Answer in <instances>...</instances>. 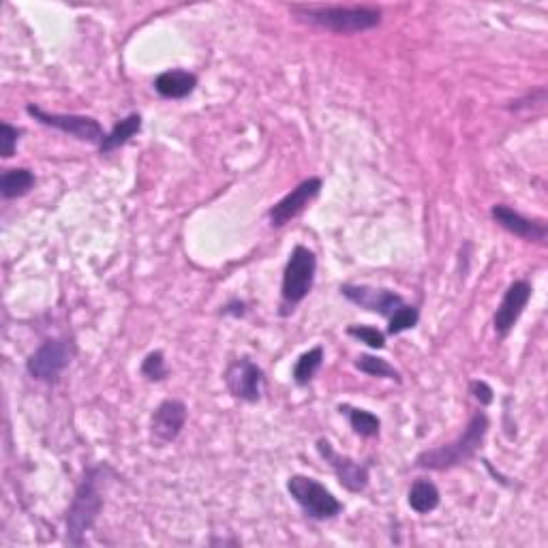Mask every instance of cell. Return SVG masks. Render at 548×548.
Returning <instances> with one entry per match:
<instances>
[{"mask_svg": "<svg viewBox=\"0 0 548 548\" xmlns=\"http://www.w3.org/2000/svg\"><path fill=\"white\" fill-rule=\"evenodd\" d=\"M114 471L108 465L88 467L86 474L75 491V497L67 512V544L84 546L86 534L95 527L105 504V491H108Z\"/></svg>", "mask_w": 548, "mask_h": 548, "instance_id": "obj_1", "label": "cell"}, {"mask_svg": "<svg viewBox=\"0 0 548 548\" xmlns=\"http://www.w3.org/2000/svg\"><path fill=\"white\" fill-rule=\"evenodd\" d=\"M469 392H471V397H474L480 405H491L493 399H495L493 388L489 384H486V382H480V379H476V382H471Z\"/></svg>", "mask_w": 548, "mask_h": 548, "instance_id": "obj_26", "label": "cell"}, {"mask_svg": "<svg viewBox=\"0 0 548 548\" xmlns=\"http://www.w3.org/2000/svg\"><path fill=\"white\" fill-rule=\"evenodd\" d=\"M491 217L493 221L504 227V230L516 238L531 240V242H544L548 236V227L542 221H534L523 217L521 212H516L514 208L506 204H495L491 208Z\"/></svg>", "mask_w": 548, "mask_h": 548, "instance_id": "obj_14", "label": "cell"}, {"mask_svg": "<svg viewBox=\"0 0 548 548\" xmlns=\"http://www.w3.org/2000/svg\"><path fill=\"white\" fill-rule=\"evenodd\" d=\"M439 501H441L439 489L431 480L420 478V480H416L414 484H411L409 495H407V504L414 512L429 514V512L439 508Z\"/></svg>", "mask_w": 548, "mask_h": 548, "instance_id": "obj_17", "label": "cell"}, {"mask_svg": "<svg viewBox=\"0 0 548 548\" xmlns=\"http://www.w3.org/2000/svg\"><path fill=\"white\" fill-rule=\"evenodd\" d=\"M35 174L26 170V167H15V170H7L3 176H0V195L5 200H18V197H24L30 193V189L35 187Z\"/></svg>", "mask_w": 548, "mask_h": 548, "instance_id": "obj_18", "label": "cell"}, {"mask_svg": "<svg viewBox=\"0 0 548 548\" xmlns=\"http://www.w3.org/2000/svg\"><path fill=\"white\" fill-rule=\"evenodd\" d=\"M22 129L13 127L9 123H3V159H11L15 148H18Z\"/></svg>", "mask_w": 548, "mask_h": 548, "instance_id": "obj_25", "label": "cell"}, {"mask_svg": "<svg viewBox=\"0 0 548 548\" xmlns=\"http://www.w3.org/2000/svg\"><path fill=\"white\" fill-rule=\"evenodd\" d=\"M322 187H324L322 178H307V180H302L294 191H289L283 197V200H279L277 204H274L268 210L270 225L272 227H283V225H287L292 219H296L300 215V212L304 208H307L319 193H322Z\"/></svg>", "mask_w": 548, "mask_h": 548, "instance_id": "obj_10", "label": "cell"}, {"mask_svg": "<svg viewBox=\"0 0 548 548\" xmlns=\"http://www.w3.org/2000/svg\"><path fill=\"white\" fill-rule=\"evenodd\" d=\"M300 22L330 30L339 35H354L382 24V11L375 7H292Z\"/></svg>", "mask_w": 548, "mask_h": 548, "instance_id": "obj_3", "label": "cell"}, {"mask_svg": "<svg viewBox=\"0 0 548 548\" xmlns=\"http://www.w3.org/2000/svg\"><path fill=\"white\" fill-rule=\"evenodd\" d=\"M142 375L148 379V382H163L167 377V364L163 352H150L144 362H142Z\"/></svg>", "mask_w": 548, "mask_h": 548, "instance_id": "obj_24", "label": "cell"}, {"mask_svg": "<svg viewBox=\"0 0 548 548\" xmlns=\"http://www.w3.org/2000/svg\"><path fill=\"white\" fill-rule=\"evenodd\" d=\"M140 131H142V116L140 114H129L127 118L118 120L110 133H105L103 142L99 144V152H101V155H110V152L129 144L131 137H135Z\"/></svg>", "mask_w": 548, "mask_h": 548, "instance_id": "obj_16", "label": "cell"}, {"mask_svg": "<svg viewBox=\"0 0 548 548\" xmlns=\"http://www.w3.org/2000/svg\"><path fill=\"white\" fill-rule=\"evenodd\" d=\"M341 296L347 298L356 307L377 313L382 317H390L394 311L401 309L405 300L397 294L390 292V289H377L369 285H354V283H345L341 285Z\"/></svg>", "mask_w": 548, "mask_h": 548, "instance_id": "obj_11", "label": "cell"}, {"mask_svg": "<svg viewBox=\"0 0 548 548\" xmlns=\"http://www.w3.org/2000/svg\"><path fill=\"white\" fill-rule=\"evenodd\" d=\"M247 307H245V302H232V304H227V307L223 309V313L225 315H236V317H242V315H245L247 311H245Z\"/></svg>", "mask_w": 548, "mask_h": 548, "instance_id": "obj_27", "label": "cell"}, {"mask_svg": "<svg viewBox=\"0 0 548 548\" xmlns=\"http://www.w3.org/2000/svg\"><path fill=\"white\" fill-rule=\"evenodd\" d=\"M531 300V285L527 281H514L508 292L501 298V304L495 311L493 317V328L499 334L501 339L508 337L512 328L519 322L523 311L527 309V304Z\"/></svg>", "mask_w": 548, "mask_h": 548, "instance_id": "obj_12", "label": "cell"}, {"mask_svg": "<svg viewBox=\"0 0 548 548\" xmlns=\"http://www.w3.org/2000/svg\"><path fill=\"white\" fill-rule=\"evenodd\" d=\"M489 426V416H486L484 411H478V414L467 422L465 433L459 439H454L452 444L420 452L416 456V467L429 471H448L469 463L482 448L486 433H489Z\"/></svg>", "mask_w": 548, "mask_h": 548, "instance_id": "obj_2", "label": "cell"}, {"mask_svg": "<svg viewBox=\"0 0 548 548\" xmlns=\"http://www.w3.org/2000/svg\"><path fill=\"white\" fill-rule=\"evenodd\" d=\"M317 452L332 467L339 484L349 493H362L369 486V467L360 465L354 459L334 450L328 439L317 441Z\"/></svg>", "mask_w": 548, "mask_h": 548, "instance_id": "obj_9", "label": "cell"}, {"mask_svg": "<svg viewBox=\"0 0 548 548\" xmlns=\"http://www.w3.org/2000/svg\"><path fill=\"white\" fill-rule=\"evenodd\" d=\"M354 367L369 375V377H379V379H392V382L401 384V373L392 367V364L384 358H377V356H371V354H362L356 358Z\"/></svg>", "mask_w": 548, "mask_h": 548, "instance_id": "obj_21", "label": "cell"}, {"mask_svg": "<svg viewBox=\"0 0 548 548\" xmlns=\"http://www.w3.org/2000/svg\"><path fill=\"white\" fill-rule=\"evenodd\" d=\"M197 86V75L185 69H170L157 75L155 90L163 99H185Z\"/></svg>", "mask_w": 548, "mask_h": 548, "instance_id": "obj_15", "label": "cell"}, {"mask_svg": "<svg viewBox=\"0 0 548 548\" xmlns=\"http://www.w3.org/2000/svg\"><path fill=\"white\" fill-rule=\"evenodd\" d=\"M339 411L347 416L349 426H352L356 435H360L364 439H371V437L379 435V429H382V420H379L375 414H371V411L358 409L352 405H341Z\"/></svg>", "mask_w": 548, "mask_h": 548, "instance_id": "obj_19", "label": "cell"}, {"mask_svg": "<svg viewBox=\"0 0 548 548\" xmlns=\"http://www.w3.org/2000/svg\"><path fill=\"white\" fill-rule=\"evenodd\" d=\"M317 272V257L307 247H294L289 253V260L283 270V285H281V315L287 317L298 304L311 294L315 285Z\"/></svg>", "mask_w": 548, "mask_h": 548, "instance_id": "obj_4", "label": "cell"}, {"mask_svg": "<svg viewBox=\"0 0 548 548\" xmlns=\"http://www.w3.org/2000/svg\"><path fill=\"white\" fill-rule=\"evenodd\" d=\"M347 334L349 337H354L358 339L360 343L364 345H369L371 349H384L386 347V334L382 330H377L373 326H349L347 328Z\"/></svg>", "mask_w": 548, "mask_h": 548, "instance_id": "obj_23", "label": "cell"}, {"mask_svg": "<svg viewBox=\"0 0 548 548\" xmlns=\"http://www.w3.org/2000/svg\"><path fill=\"white\" fill-rule=\"evenodd\" d=\"M225 386L227 392L232 394L236 401L242 403H260L264 397V388H266V375L262 367L251 358H238L230 362V367L225 369Z\"/></svg>", "mask_w": 548, "mask_h": 548, "instance_id": "obj_8", "label": "cell"}, {"mask_svg": "<svg viewBox=\"0 0 548 548\" xmlns=\"http://www.w3.org/2000/svg\"><path fill=\"white\" fill-rule=\"evenodd\" d=\"M28 116H33L37 123L52 127L56 131H63L75 140L88 142V144H101L103 142V127L99 125V120L90 118V116H78V114H56V112H45L39 105L28 103L26 105Z\"/></svg>", "mask_w": 548, "mask_h": 548, "instance_id": "obj_7", "label": "cell"}, {"mask_svg": "<svg viewBox=\"0 0 548 548\" xmlns=\"http://www.w3.org/2000/svg\"><path fill=\"white\" fill-rule=\"evenodd\" d=\"M322 364H324V347L322 345H317V347L309 349V352H304L294 364V371H292L294 382L298 386H309L313 382V377L317 375V371L322 369Z\"/></svg>", "mask_w": 548, "mask_h": 548, "instance_id": "obj_20", "label": "cell"}, {"mask_svg": "<svg viewBox=\"0 0 548 548\" xmlns=\"http://www.w3.org/2000/svg\"><path fill=\"white\" fill-rule=\"evenodd\" d=\"M418 319H420L418 309L411 307V304H403L401 309H397L388 317V334L390 337H394V334H401L405 330L416 328Z\"/></svg>", "mask_w": 548, "mask_h": 548, "instance_id": "obj_22", "label": "cell"}, {"mask_svg": "<svg viewBox=\"0 0 548 548\" xmlns=\"http://www.w3.org/2000/svg\"><path fill=\"white\" fill-rule=\"evenodd\" d=\"M75 358V343L69 339L43 341L26 360V371L37 382L54 384Z\"/></svg>", "mask_w": 548, "mask_h": 548, "instance_id": "obj_6", "label": "cell"}, {"mask_svg": "<svg viewBox=\"0 0 548 548\" xmlns=\"http://www.w3.org/2000/svg\"><path fill=\"white\" fill-rule=\"evenodd\" d=\"M287 493L302 508L311 521H330L343 512V504L322 482L296 474L287 480Z\"/></svg>", "mask_w": 548, "mask_h": 548, "instance_id": "obj_5", "label": "cell"}, {"mask_svg": "<svg viewBox=\"0 0 548 548\" xmlns=\"http://www.w3.org/2000/svg\"><path fill=\"white\" fill-rule=\"evenodd\" d=\"M187 424V405L178 399L163 401L155 414L150 418V433L152 439H157L159 444H170V441L178 439Z\"/></svg>", "mask_w": 548, "mask_h": 548, "instance_id": "obj_13", "label": "cell"}]
</instances>
